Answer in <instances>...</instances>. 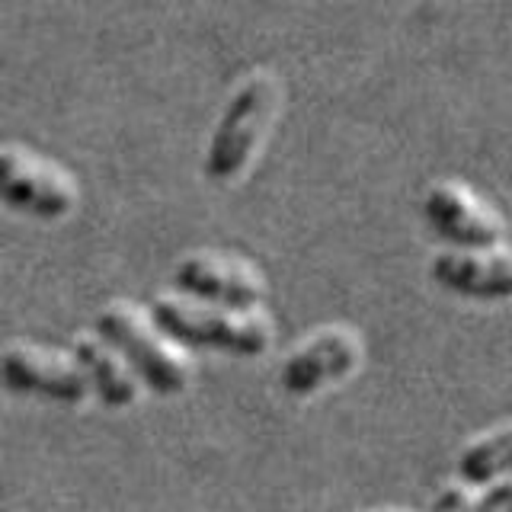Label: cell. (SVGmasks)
I'll use <instances>...</instances> for the list:
<instances>
[{
  "label": "cell",
  "instance_id": "obj_1",
  "mask_svg": "<svg viewBox=\"0 0 512 512\" xmlns=\"http://www.w3.org/2000/svg\"><path fill=\"white\" fill-rule=\"evenodd\" d=\"M282 106V80L272 71H253L244 77L228 106H224L218 128L205 154V176L212 183H234L250 167L260 144L276 122Z\"/></svg>",
  "mask_w": 512,
  "mask_h": 512
},
{
  "label": "cell",
  "instance_id": "obj_2",
  "mask_svg": "<svg viewBox=\"0 0 512 512\" xmlns=\"http://www.w3.org/2000/svg\"><path fill=\"white\" fill-rule=\"evenodd\" d=\"M157 330L180 346L218 349L231 356H263L272 346V320L263 311H228L205 308L183 298H157L151 304Z\"/></svg>",
  "mask_w": 512,
  "mask_h": 512
},
{
  "label": "cell",
  "instance_id": "obj_3",
  "mask_svg": "<svg viewBox=\"0 0 512 512\" xmlns=\"http://www.w3.org/2000/svg\"><path fill=\"white\" fill-rule=\"evenodd\" d=\"M96 336L132 365V372L160 397L183 394L189 384V362L170 336L157 330L132 304H109L96 314Z\"/></svg>",
  "mask_w": 512,
  "mask_h": 512
},
{
  "label": "cell",
  "instance_id": "obj_4",
  "mask_svg": "<svg viewBox=\"0 0 512 512\" xmlns=\"http://www.w3.org/2000/svg\"><path fill=\"white\" fill-rule=\"evenodd\" d=\"M0 189L10 208L42 221H58L77 205L74 176L23 144H4L0 151Z\"/></svg>",
  "mask_w": 512,
  "mask_h": 512
},
{
  "label": "cell",
  "instance_id": "obj_5",
  "mask_svg": "<svg viewBox=\"0 0 512 512\" xmlns=\"http://www.w3.org/2000/svg\"><path fill=\"white\" fill-rule=\"evenodd\" d=\"M173 285L186 298L208 301L212 308L260 311L266 282L247 260L224 253H189L173 269Z\"/></svg>",
  "mask_w": 512,
  "mask_h": 512
},
{
  "label": "cell",
  "instance_id": "obj_6",
  "mask_svg": "<svg viewBox=\"0 0 512 512\" xmlns=\"http://www.w3.org/2000/svg\"><path fill=\"white\" fill-rule=\"evenodd\" d=\"M429 228L458 250H496L506 234L500 212L464 183L442 180L423 199Z\"/></svg>",
  "mask_w": 512,
  "mask_h": 512
},
{
  "label": "cell",
  "instance_id": "obj_7",
  "mask_svg": "<svg viewBox=\"0 0 512 512\" xmlns=\"http://www.w3.org/2000/svg\"><path fill=\"white\" fill-rule=\"evenodd\" d=\"M362 362V340L349 327H327L314 333L285 359L279 388L288 397H314L327 384L343 381Z\"/></svg>",
  "mask_w": 512,
  "mask_h": 512
},
{
  "label": "cell",
  "instance_id": "obj_8",
  "mask_svg": "<svg viewBox=\"0 0 512 512\" xmlns=\"http://www.w3.org/2000/svg\"><path fill=\"white\" fill-rule=\"evenodd\" d=\"M4 384L13 394H32L58 404H84L90 381L74 359H64L52 349L13 343L4 352Z\"/></svg>",
  "mask_w": 512,
  "mask_h": 512
},
{
  "label": "cell",
  "instance_id": "obj_9",
  "mask_svg": "<svg viewBox=\"0 0 512 512\" xmlns=\"http://www.w3.org/2000/svg\"><path fill=\"white\" fill-rule=\"evenodd\" d=\"M429 276L452 295L477 301L512 298V250H445L432 256Z\"/></svg>",
  "mask_w": 512,
  "mask_h": 512
},
{
  "label": "cell",
  "instance_id": "obj_10",
  "mask_svg": "<svg viewBox=\"0 0 512 512\" xmlns=\"http://www.w3.org/2000/svg\"><path fill=\"white\" fill-rule=\"evenodd\" d=\"M74 362L84 368L93 394L106 407L122 410L138 400V381L125 368V359L116 349H109L100 336H77L74 340Z\"/></svg>",
  "mask_w": 512,
  "mask_h": 512
},
{
  "label": "cell",
  "instance_id": "obj_11",
  "mask_svg": "<svg viewBox=\"0 0 512 512\" xmlns=\"http://www.w3.org/2000/svg\"><path fill=\"white\" fill-rule=\"evenodd\" d=\"M506 474H512V426L474 439L458 458V477L468 487L490 484Z\"/></svg>",
  "mask_w": 512,
  "mask_h": 512
},
{
  "label": "cell",
  "instance_id": "obj_12",
  "mask_svg": "<svg viewBox=\"0 0 512 512\" xmlns=\"http://www.w3.org/2000/svg\"><path fill=\"white\" fill-rule=\"evenodd\" d=\"M477 500L468 493V484H455V487H445L436 500H432L429 512H474Z\"/></svg>",
  "mask_w": 512,
  "mask_h": 512
},
{
  "label": "cell",
  "instance_id": "obj_13",
  "mask_svg": "<svg viewBox=\"0 0 512 512\" xmlns=\"http://www.w3.org/2000/svg\"><path fill=\"white\" fill-rule=\"evenodd\" d=\"M474 512H512V480L493 487L484 500H477Z\"/></svg>",
  "mask_w": 512,
  "mask_h": 512
}]
</instances>
